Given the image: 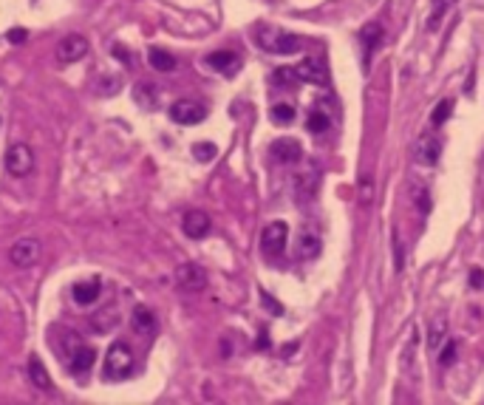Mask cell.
<instances>
[{
  "mask_svg": "<svg viewBox=\"0 0 484 405\" xmlns=\"http://www.w3.org/2000/svg\"><path fill=\"white\" fill-rule=\"evenodd\" d=\"M29 377H32V382H35L40 391H49V388H52V377H49V371H46V365H43V360H40L37 354L29 357Z\"/></svg>",
  "mask_w": 484,
  "mask_h": 405,
  "instance_id": "d6986e66",
  "label": "cell"
},
{
  "mask_svg": "<svg viewBox=\"0 0 484 405\" xmlns=\"http://www.w3.org/2000/svg\"><path fill=\"white\" fill-rule=\"evenodd\" d=\"M329 125H332L329 114H326L320 105H315V108L309 111V116H306V128H309L312 133H326V131H329Z\"/></svg>",
  "mask_w": 484,
  "mask_h": 405,
  "instance_id": "44dd1931",
  "label": "cell"
},
{
  "mask_svg": "<svg viewBox=\"0 0 484 405\" xmlns=\"http://www.w3.org/2000/svg\"><path fill=\"white\" fill-rule=\"evenodd\" d=\"M439 156H442V142H439L436 136H430V133H422V136H419V142H416V147H413V159H416V164H422V167H433V164L439 162Z\"/></svg>",
  "mask_w": 484,
  "mask_h": 405,
  "instance_id": "9c48e42d",
  "label": "cell"
},
{
  "mask_svg": "<svg viewBox=\"0 0 484 405\" xmlns=\"http://www.w3.org/2000/svg\"><path fill=\"white\" fill-rule=\"evenodd\" d=\"M444 337H447V315H442V318H436V320H433L430 334H428V346H430L433 351H439V349H442V343H444Z\"/></svg>",
  "mask_w": 484,
  "mask_h": 405,
  "instance_id": "603a6c76",
  "label": "cell"
},
{
  "mask_svg": "<svg viewBox=\"0 0 484 405\" xmlns=\"http://www.w3.org/2000/svg\"><path fill=\"white\" fill-rule=\"evenodd\" d=\"M368 198H374V184L368 187V181H363V205H368Z\"/></svg>",
  "mask_w": 484,
  "mask_h": 405,
  "instance_id": "e575fe53",
  "label": "cell"
},
{
  "mask_svg": "<svg viewBox=\"0 0 484 405\" xmlns=\"http://www.w3.org/2000/svg\"><path fill=\"white\" fill-rule=\"evenodd\" d=\"M119 85H122V83H119L116 77H114V80H111V77H105V80L99 83V94H116V91H119Z\"/></svg>",
  "mask_w": 484,
  "mask_h": 405,
  "instance_id": "1f68e13d",
  "label": "cell"
},
{
  "mask_svg": "<svg viewBox=\"0 0 484 405\" xmlns=\"http://www.w3.org/2000/svg\"><path fill=\"white\" fill-rule=\"evenodd\" d=\"M450 114H453V99H442L436 108H433V114H430V125H444L447 119H450Z\"/></svg>",
  "mask_w": 484,
  "mask_h": 405,
  "instance_id": "4316f807",
  "label": "cell"
},
{
  "mask_svg": "<svg viewBox=\"0 0 484 405\" xmlns=\"http://www.w3.org/2000/svg\"><path fill=\"white\" fill-rule=\"evenodd\" d=\"M255 40L270 54H295L301 49V37H295L289 32H275V29H261L255 35Z\"/></svg>",
  "mask_w": 484,
  "mask_h": 405,
  "instance_id": "7a4b0ae2",
  "label": "cell"
},
{
  "mask_svg": "<svg viewBox=\"0 0 484 405\" xmlns=\"http://www.w3.org/2000/svg\"><path fill=\"white\" fill-rule=\"evenodd\" d=\"M210 216L204 213V210H190V213H184V219H181V230H184V236H190V238H204L207 233H210Z\"/></svg>",
  "mask_w": 484,
  "mask_h": 405,
  "instance_id": "7c38bea8",
  "label": "cell"
},
{
  "mask_svg": "<svg viewBox=\"0 0 484 405\" xmlns=\"http://www.w3.org/2000/svg\"><path fill=\"white\" fill-rule=\"evenodd\" d=\"M66 363L74 374H85L97 363V349H91L85 343H74V349H68V354H66Z\"/></svg>",
  "mask_w": 484,
  "mask_h": 405,
  "instance_id": "8fae6325",
  "label": "cell"
},
{
  "mask_svg": "<svg viewBox=\"0 0 484 405\" xmlns=\"http://www.w3.org/2000/svg\"><path fill=\"white\" fill-rule=\"evenodd\" d=\"M360 40H363V52H365V60L377 52V46L382 43V26L380 23H368L363 32H360Z\"/></svg>",
  "mask_w": 484,
  "mask_h": 405,
  "instance_id": "ac0fdd59",
  "label": "cell"
},
{
  "mask_svg": "<svg viewBox=\"0 0 484 405\" xmlns=\"http://www.w3.org/2000/svg\"><path fill=\"white\" fill-rule=\"evenodd\" d=\"M456 354H459V343H442V349H439V363L442 365H453V360H456Z\"/></svg>",
  "mask_w": 484,
  "mask_h": 405,
  "instance_id": "f546056e",
  "label": "cell"
},
{
  "mask_svg": "<svg viewBox=\"0 0 484 405\" xmlns=\"http://www.w3.org/2000/svg\"><path fill=\"white\" fill-rule=\"evenodd\" d=\"M320 236L315 233V230H303L301 233V238H298V255L301 258H306V261H312V258H317L320 255Z\"/></svg>",
  "mask_w": 484,
  "mask_h": 405,
  "instance_id": "2e32d148",
  "label": "cell"
},
{
  "mask_svg": "<svg viewBox=\"0 0 484 405\" xmlns=\"http://www.w3.org/2000/svg\"><path fill=\"white\" fill-rule=\"evenodd\" d=\"M215 153H218V147H215L212 142H198V145H193V156H195L198 162H210V159H215Z\"/></svg>",
  "mask_w": 484,
  "mask_h": 405,
  "instance_id": "83f0119b",
  "label": "cell"
},
{
  "mask_svg": "<svg viewBox=\"0 0 484 405\" xmlns=\"http://www.w3.org/2000/svg\"><path fill=\"white\" fill-rule=\"evenodd\" d=\"M176 284L184 292H201L207 286V270L198 264H181L176 270Z\"/></svg>",
  "mask_w": 484,
  "mask_h": 405,
  "instance_id": "52a82bcc",
  "label": "cell"
},
{
  "mask_svg": "<svg viewBox=\"0 0 484 405\" xmlns=\"http://www.w3.org/2000/svg\"><path fill=\"white\" fill-rule=\"evenodd\" d=\"M261 298H264V306H267L272 315H284V306H278V301H275V298H270L267 292H261Z\"/></svg>",
  "mask_w": 484,
  "mask_h": 405,
  "instance_id": "d6a6232c",
  "label": "cell"
},
{
  "mask_svg": "<svg viewBox=\"0 0 484 405\" xmlns=\"http://www.w3.org/2000/svg\"><path fill=\"white\" fill-rule=\"evenodd\" d=\"M298 71V80L301 83H309V85H326L329 77H326V66L320 57H303V63L295 66Z\"/></svg>",
  "mask_w": 484,
  "mask_h": 405,
  "instance_id": "30bf717a",
  "label": "cell"
},
{
  "mask_svg": "<svg viewBox=\"0 0 484 405\" xmlns=\"http://www.w3.org/2000/svg\"><path fill=\"white\" fill-rule=\"evenodd\" d=\"M416 343H419V332L413 329L411 332V337H408V343L402 346V357H399V365H402V371L411 377L413 374V354H416Z\"/></svg>",
  "mask_w": 484,
  "mask_h": 405,
  "instance_id": "7402d4cb",
  "label": "cell"
},
{
  "mask_svg": "<svg viewBox=\"0 0 484 405\" xmlns=\"http://www.w3.org/2000/svg\"><path fill=\"white\" fill-rule=\"evenodd\" d=\"M272 156H275L278 162L298 164V162H301V156H303V150H301V145H298L295 139H278V142L272 145Z\"/></svg>",
  "mask_w": 484,
  "mask_h": 405,
  "instance_id": "5bb4252c",
  "label": "cell"
},
{
  "mask_svg": "<svg viewBox=\"0 0 484 405\" xmlns=\"http://www.w3.org/2000/svg\"><path fill=\"white\" fill-rule=\"evenodd\" d=\"M470 286H473V289H481V286H484V272H481L478 267L470 270Z\"/></svg>",
  "mask_w": 484,
  "mask_h": 405,
  "instance_id": "836d02e7",
  "label": "cell"
},
{
  "mask_svg": "<svg viewBox=\"0 0 484 405\" xmlns=\"http://www.w3.org/2000/svg\"><path fill=\"white\" fill-rule=\"evenodd\" d=\"M270 116H272L275 125H292L295 122V108L289 102H275L270 108Z\"/></svg>",
  "mask_w": 484,
  "mask_h": 405,
  "instance_id": "d4e9b609",
  "label": "cell"
},
{
  "mask_svg": "<svg viewBox=\"0 0 484 405\" xmlns=\"http://www.w3.org/2000/svg\"><path fill=\"white\" fill-rule=\"evenodd\" d=\"M207 116V108L195 99H179L170 105V119L179 125H198Z\"/></svg>",
  "mask_w": 484,
  "mask_h": 405,
  "instance_id": "8992f818",
  "label": "cell"
},
{
  "mask_svg": "<svg viewBox=\"0 0 484 405\" xmlns=\"http://www.w3.org/2000/svg\"><path fill=\"white\" fill-rule=\"evenodd\" d=\"M301 80H298V71L295 68H278L272 74V85H281V88H295Z\"/></svg>",
  "mask_w": 484,
  "mask_h": 405,
  "instance_id": "484cf974",
  "label": "cell"
},
{
  "mask_svg": "<svg viewBox=\"0 0 484 405\" xmlns=\"http://www.w3.org/2000/svg\"><path fill=\"white\" fill-rule=\"evenodd\" d=\"M99 292H102V284H99V278L80 281V284H74V289H71V295H74V303H80V306H91V303H97Z\"/></svg>",
  "mask_w": 484,
  "mask_h": 405,
  "instance_id": "4fadbf2b",
  "label": "cell"
},
{
  "mask_svg": "<svg viewBox=\"0 0 484 405\" xmlns=\"http://www.w3.org/2000/svg\"><path fill=\"white\" fill-rule=\"evenodd\" d=\"M394 247H397V270H402V244H399L397 233H394Z\"/></svg>",
  "mask_w": 484,
  "mask_h": 405,
  "instance_id": "d590c367",
  "label": "cell"
},
{
  "mask_svg": "<svg viewBox=\"0 0 484 405\" xmlns=\"http://www.w3.org/2000/svg\"><path fill=\"white\" fill-rule=\"evenodd\" d=\"M9 40H12V43H23V40H26V32H23V29H15V32L9 35Z\"/></svg>",
  "mask_w": 484,
  "mask_h": 405,
  "instance_id": "8d00e7d4",
  "label": "cell"
},
{
  "mask_svg": "<svg viewBox=\"0 0 484 405\" xmlns=\"http://www.w3.org/2000/svg\"><path fill=\"white\" fill-rule=\"evenodd\" d=\"M133 329H136L139 334H153V332H156V318H153V312L145 309V306H136V309H133Z\"/></svg>",
  "mask_w": 484,
  "mask_h": 405,
  "instance_id": "ffe728a7",
  "label": "cell"
},
{
  "mask_svg": "<svg viewBox=\"0 0 484 405\" xmlns=\"http://www.w3.org/2000/svg\"><path fill=\"white\" fill-rule=\"evenodd\" d=\"M286 241H289V224L286 222H270L264 227V233H261V250H264L267 258L284 255Z\"/></svg>",
  "mask_w": 484,
  "mask_h": 405,
  "instance_id": "3957f363",
  "label": "cell"
},
{
  "mask_svg": "<svg viewBox=\"0 0 484 405\" xmlns=\"http://www.w3.org/2000/svg\"><path fill=\"white\" fill-rule=\"evenodd\" d=\"M150 91H156V88H150V85H139V88H136V99H139L142 108H153V105H156L153 99H147Z\"/></svg>",
  "mask_w": 484,
  "mask_h": 405,
  "instance_id": "4dcf8cb0",
  "label": "cell"
},
{
  "mask_svg": "<svg viewBox=\"0 0 484 405\" xmlns=\"http://www.w3.org/2000/svg\"><path fill=\"white\" fill-rule=\"evenodd\" d=\"M453 4H456V0H433V15H430L428 26H430V29H436V23L444 18V12H447Z\"/></svg>",
  "mask_w": 484,
  "mask_h": 405,
  "instance_id": "f1b7e54d",
  "label": "cell"
},
{
  "mask_svg": "<svg viewBox=\"0 0 484 405\" xmlns=\"http://www.w3.org/2000/svg\"><path fill=\"white\" fill-rule=\"evenodd\" d=\"M88 37H83V35H68L66 40H60V46H57V60L60 63H80L85 54H88Z\"/></svg>",
  "mask_w": 484,
  "mask_h": 405,
  "instance_id": "ba28073f",
  "label": "cell"
},
{
  "mask_svg": "<svg viewBox=\"0 0 484 405\" xmlns=\"http://www.w3.org/2000/svg\"><path fill=\"white\" fill-rule=\"evenodd\" d=\"M32 167H35V153H32V147L23 145V142H15V145L6 150V170H9L12 176L23 179V176L32 173Z\"/></svg>",
  "mask_w": 484,
  "mask_h": 405,
  "instance_id": "5b68a950",
  "label": "cell"
},
{
  "mask_svg": "<svg viewBox=\"0 0 484 405\" xmlns=\"http://www.w3.org/2000/svg\"><path fill=\"white\" fill-rule=\"evenodd\" d=\"M40 258H43V244H40L37 238H20V241H15L12 250H9V261H12L15 267H20V270L35 267Z\"/></svg>",
  "mask_w": 484,
  "mask_h": 405,
  "instance_id": "277c9868",
  "label": "cell"
},
{
  "mask_svg": "<svg viewBox=\"0 0 484 405\" xmlns=\"http://www.w3.org/2000/svg\"><path fill=\"white\" fill-rule=\"evenodd\" d=\"M133 365H136V360H133L131 346L125 340L111 343V349L105 354V377L108 380H128L133 374Z\"/></svg>",
  "mask_w": 484,
  "mask_h": 405,
  "instance_id": "6da1fadb",
  "label": "cell"
},
{
  "mask_svg": "<svg viewBox=\"0 0 484 405\" xmlns=\"http://www.w3.org/2000/svg\"><path fill=\"white\" fill-rule=\"evenodd\" d=\"M295 187H298V198H315L317 193V170H303L295 176Z\"/></svg>",
  "mask_w": 484,
  "mask_h": 405,
  "instance_id": "e0dca14e",
  "label": "cell"
},
{
  "mask_svg": "<svg viewBox=\"0 0 484 405\" xmlns=\"http://www.w3.org/2000/svg\"><path fill=\"white\" fill-rule=\"evenodd\" d=\"M207 66L215 68V71H221V74H232V71H238L241 60H238L235 52H215V54L207 57Z\"/></svg>",
  "mask_w": 484,
  "mask_h": 405,
  "instance_id": "9a60e30c",
  "label": "cell"
},
{
  "mask_svg": "<svg viewBox=\"0 0 484 405\" xmlns=\"http://www.w3.org/2000/svg\"><path fill=\"white\" fill-rule=\"evenodd\" d=\"M147 63H150L156 71H173V68H176V57L167 54V52H162V49H150V52H147Z\"/></svg>",
  "mask_w": 484,
  "mask_h": 405,
  "instance_id": "cb8c5ba5",
  "label": "cell"
}]
</instances>
